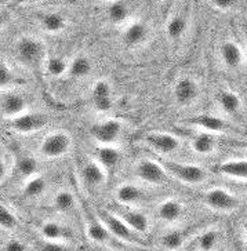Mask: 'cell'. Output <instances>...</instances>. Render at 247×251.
I'll return each instance as SVG.
<instances>
[{
    "label": "cell",
    "mask_w": 247,
    "mask_h": 251,
    "mask_svg": "<svg viewBox=\"0 0 247 251\" xmlns=\"http://www.w3.org/2000/svg\"><path fill=\"white\" fill-rule=\"evenodd\" d=\"M14 55L17 61L30 71L42 68L47 61L46 45L35 36H21L14 45Z\"/></svg>",
    "instance_id": "cell-1"
},
{
    "label": "cell",
    "mask_w": 247,
    "mask_h": 251,
    "mask_svg": "<svg viewBox=\"0 0 247 251\" xmlns=\"http://www.w3.org/2000/svg\"><path fill=\"white\" fill-rule=\"evenodd\" d=\"M72 144H74L72 137L67 131H64V130L51 131L40 142L39 155L43 159H49V160L65 157L72 151Z\"/></svg>",
    "instance_id": "cell-2"
},
{
    "label": "cell",
    "mask_w": 247,
    "mask_h": 251,
    "mask_svg": "<svg viewBox=\"0 0 247 251\" xmlns=\"http://www.w3.org/2000/svg\"><path fill=\"white\" fill-rule=\"evenodd\" d=\"M169 176H172L180 182L187 185H199L204 182L209 174L203 169L202 166L198 164H187V163L173 162V160H165L162 163Z\"/></svg>",
    "instance_id": "cell-3"
},
{
    "label": "cell",
    "mask_w": 247,
    "mask_h": 251,
    "mask_svg": "<svg viewBox=\"0 0 247 251\" xmlns=\"http://www.w3.org/2000/svg\"><path fill=\"white\" fill-rule=\"evenodd\" d=\"M98 218L102 221L113 239H118L120 242L130 244H141L138 235L133 229L128 228V225L123 221L118 214H112L108 210H101L98 213Z\"/></svg>",
    "instance_id": "cell-4"
},
{
    "label": "cell",
    "mask_w": 247,
    "mask_h": 251,
    "mask_svg": "<svg viewBox=\"0 0 247 251\" xmlns=\"http://www.w3.org/2000/svg\"><path fill=\"white\" fill-rule=\"evenodd\" d=\"M123 131L122 122L116 119H106L90 127V134L101 147H115Z\"/></svg>",
    "instance_id": "cell-5"
},
{
    "label": "cell",
    "mask_w": 247,
    "mask_h": 251,
    "mask_svg": "<svg viewBox=\"0 0 247 251\" xmlns=\"http://www.w3.org/2000/svg\"><path fill=\"white\" fill-rule=\"evenodd\" d=\"M29 108V102L24 94L13 90L0 91V115L3 118L15 119L26 113Z\"/></svg>",
    "instance_id": "cell-6"
},
{
    "label": "cell",
    "mask_w": 247,
    "mask_h": 251,
    "mask_svg": "<svg viewBox=\"0 0 247 251\" xmlns=\"http://www.w3.org/2000/svg\"><path fill=\"white\" fill-rule=\"evenodd\" d=\"M47 125H49L47 115L42 112H26L11 120L10 130L20 135H30V134L42 131Z\"/></svg>",
    "instance_id": "cell-7"
},
{
    "label": "cell",
    "mask_w": 247,
    "mask_h": 251,
    "mask_svg": "<svg viewBox=\"0 0 247 251\" xmlns=\"http://www.w3.org/2000/svg\"><path fill=\"white\" fill-rule=\"evenodd\" d=\"M204 204L218 213H232L239 207V199L224 188H213L203 196Z\"/></svg>",
    "instance_id": "cell-8"
},
{
    "label": "cell",
    "mask_w": 247,
    "mask_h": 251,
    "mask_svg": "<svg viewBox=\"0 0 247 251\" xmlns=\"http://www.w3.org/2000/svg\"><path fill=\"white\" fill-rule=\"evenodd\" d=\"M134 174L137 178L149 185H162L169 179V174L162 166V163L150 159H141L140 162H137Z\"/></svg>",
    "instance_id": "cell-9"
},
{
    "label": "cell",
    "mask_w": 247,
    "mask_h": 251,
    "mask_svg": "<svg viewBox=\"0 0 247 251\" xmlns=\"http://www.w3.org/2000/svg\"><path fill=\"white\" fill-rule=\"evenodd\" d=\"M148 147L159 155H173L181 148L182 142L178 137L169 133H149L145 137Z\"/></svg>",
    "instance_id": "cell-10"
},
{
    "label": "cell",
    "mask_w": 247,
    "mask_h": 251,
    "mask_svg": "<svg viewBox=\"0 0 247 251\" xmlns=\"http://www.w3.org/2000/svg\"><path fill=\"white\" fill-rule=\"evenodd\" d=\"M173 96L175 102L181 106H188L194 103L199 97V87L192 77H181L174 84Z\"/></svg>",
    "instance_id": "cell-11"
},
{
    "label": "cell",
    "mask_w": 247,
    "mask_h": 251,
    "mask_svg": "<svg viewBox=\"0 0 247 251\" xmlns=\"http://www.w3.org/2000/svg\"><path fill=\"white\" fill-rule=\"evenodd\" d=\"M80 177H82L83 184L87 188L96 189V188L105 185L106 178H108V173L97 160H87L82 166Z\"/></svg>",
    "instance_id": "cell-12"
},
{
    "label": "cell",
    "mask_w": 247,
    "mask_h": 251,
    "mask_svg": "<svg viewBox=\"0 0 247 251\" xmlns=\"http://www.w3.org/2000/svg\"><path fill=\"white\" fill-rule=\"evenodd\" d=\"M38 24L40 29L49 35H58L67 29L68 20L58 11H43L38 15Z\"/></svg>",
    "instance_id": "cell-13"
},
{
    "label": "cell",
    "mask_w": 247,
    "mask_h": 251,
    "mask_svg": "<svg viewBox=\"0 0 247 251\" xmlns=\"http://www.w3.org/2000/svg\"><path fill=\"white\" fill-rule=\"evenodd\" d=\"M39 232L43 237V240H49V242H62L65 243L69 237H72V230L65 226L64 224L60 221H43L39 226Z\"/></svg>",
    "instance_id": "cell-14"
},
{
    "label": "cell",
    "mask_w": 247,
    "mask_h": 251,
    "mask_svg": "<svg viewBox=\"0 0 247 251\" xmlns=\"http://www.w3.org/2000/svg\"><path fill=\"white\" fill-rule=\"evenodd\" d=\"M149 36V28L144 21L130 23L123 32V43L127 47H138L147 42Z\"/></svg>",
    "instance_id": "cell-15"
},
{
    "label": "cell",
    "mask_w": 247,
    "mask_h": 251,
    "mask_svg": "<svg viewBox=\"0 0 247 251\" xmlns=\"http://www.w3.org/2000/svg\"><path fill=\"white\" fill-rule=\"evenodd\" d=\"M118 215L127 224L128 228L134 230L137 235H145L149 230V218H148V215L140 210L127 208V210H123Z\"/></svg>",
    "instance_id": "cell-16"
},
{
    "label": "cell",
    "mask_w": 247,
    "mask_h": 251,
    "mask_svg": "<svg viewBox=\"0 0 247 251\" xmlns=\"http://www.w3.org/2000/svg\"><path fill=\"white\" fill-rule=\"evenodd\" d=\"M86 233L94 243L101 244V246H109L113 242V236L109 233V230L106 229L102 221L99 218H93L90 217L86 224Z\"/></svg>",
    "instance_id": "cell-17"
},
{
    "label": "cell",
    "mask_w": 247,
    "mask_h": 251,
    "mask_svg": "<svg viewBox=\"0 0 247 251\" xmlns=\"http://www.w3.org/2000/svg\"><path fill=\"white\" fill-rule=\"evenodd\" d=\"M157 218L166 224H173L180 220L184 214V206L182 203L175 199H167L162 201L156 208Z\"/></svg>",
    "instance_id": "cell-18"
},
{
    "label": "cell",
    "mask_w": 247,
    "mask_h": 251,
    "mask_svg": "<svg viewBox=\"0 0 247 251\" xmlns=\"http://www.w3.org/2000/svg\"><path fill=\"white\" fill-rule=\"evenodd\" d=\"M220 55L228 68H239L243 64V51L238 43L232 40H226L220 47Z\"/></svg>",
    "instance_id": "cell-19"
},
{
    "label": "cell",
    "mask_w": 247,
    "mask_h": 251,
    "mask_svg": "<svg viewBox=\"0 0 247 251\" xmlns=\"http://www.w3.org/2000/svg\"><path fill=\"white\" fill-rule=\"evenodd\" d=\"M189 123L202 128V131H206V133L210 134L224 133L226 127H228L225 120L218 118V116H214V115H199V116L191 119Z\"/></svg>",
    "instance_id": "cell-20"
},
{
    "label": "cell",
    "mask_w": 247,
    "mask_h": 251,
    "mask_svg": "<svg viewBox=\"0 0 247 251\" xmlns=\"http://www.w3.org/2000/svg\"><path fill=\"white\" fill-rule=\"evenodd\" d=\"M116 200L123 206H133L144 199V192L134 184H123L116 189Z\"/></svg>",
    "instance_id": "cell-21"
},
{
    "label": "cell",
    "mask_w": 247,
    "mask_h": 251,
    "mask_svg": "<svg viewBox=\"0 0 247 251\" xmlns=\"http://www.w3.org/2000/svg\"><path fill=\"white\" fill-rule=\"evenodd\" d=\"M97 162L104 167L106 173L113 171L122 160V152L116 147H98Z\"/></svg>",
    "instance_id": "cell-22"
},
{
    "label": "cell",
    "mask_w": 247,
    "mask_h": 251,
    "mask_svg": "<svg viewBox=\"0 0 247 251\" xmlns=\"http://www.w3.org/2000/svg\"><path fill=\"white\" fill-rule=\"evenodd\" d=\"M216 147H217V141H216L214 134L206 133V131H200L199 134H196L191 141V148L198 155H211L216 151Z\"/></svg>",
    "instance_id": "cell-23"
},
{
    "label": "cell",
    "mask_w": 247,
    "mask_h": 251,
    "mask_svg": "<svg viewBox=\"0 0 247 251\" xmlns=\"http://www.w3.org/2000/svg\"><path fill=\"white\" fill-rule=\"evenodd\" d=\"M93 72V62L91 59L84 55V54H77L74 59L69 62V69H68V75L75 79V80H80L87 77L89 75Z\"/></svg>",
    "instance_id": "cell-24"
},
{
    "label": "cell",
    "mask_w": 247,
    "mask_h": 251,
    "mask_svg": "<svg viewBox=\"0 0 247 251\" xmlns=\"http://www.w3.org/2000/svg\"><path fill=\"white\" fill-rule=\"evenodd\" d=\"M218 173L225 177L235 178L246 182L247 181V160H228L218 166Z\"/></svg>",
    "instance_id": "cell-25"
},
{
    "label": "cell",
    "mask_w": 247,
    "mask_h": 251,
    "mask_svg": "<svg viewBox=\"0 0 247 251\" xmlns=\"http://www.w3.org/2000/svg\"><path fill=\"white\" fill-rule=\"evenodd\" d=\"M131 14V7L124 1H113L106 6V17L113 25H123L127 23Z\"/></svg>",
    "instance_id": "cell-26"
},
{
    "label": "cell",
    "mask_w": 247,
    "mask_h": 251,
    "mask_svg": "<svg viewBox=\"0 0 247 251\" xmlns=\"http://www.w3.org/2000/svg\"><path fill=\"white\" fill-rule=\"evenodd\" d=\"M187 28L188 21L184 15L173 14L172 17H169V20L166 23V35L172 42H177L185 35Z\"/></svg>",
    "instance_id": "cell-27"
},
{
    "label": "cell",
    "mask_w": 247,
    "mask_h": 251,
    "mask_svg": "<svg viewBox=\"0 0 247 251\" xmlns=\"http://www.w3.org/2000/svg\"><path fill=\"white\" fill-rule=\"evenodd\" d=\"M47 188H49L47 179L43 176L38 174L36 177L25 181V185L23 188L24 198H26V199H39L47 192Z\"/></svg>",
    "instance_id": "cell-28"
},
{
    "label": "cell",
    "mask_w": 247,
    "mask_h": 251,
    "mask_svg": "<svg viewBox=\"0 0 247 251\" xmlns=\"http://www.w3.org/2000/svg\"><path fill=\"white\" fill-rule=\"evenodd\" d=\"M218 105L221 108V111L228 113V115H235L240 111L242 108V100L240 97L233 93V91H228V90H222L218 93L217 97Z\"/></svg>",
    "instance_id": "cell-29"
},
{
    "label": "cell",
    "mask_w": 247,
    "mask_h": 251,
    "mask_svg": "<svg viewBox=\"0 0 247 251\" xmlns=\"http://www.w3.org/2000/svg\"><path fill=\"white\" fill-rule=\"evenodd\" d=\"M15 169L25 181H28V179L36 177L39 174L38 159L30 155L20 156L17 159V163H15Z\"/></svg>",
    "instance_id": "cell-30"
},
{
    "label": "cell",
    "mask_w": 247,
    "mask_h": 251,
    "mask_svg": "<svg viewBox=\"0 0 247 251\" xmlns=\"http://www.w3.org/2000/svg\"><path fill=\"white\" fill-rule=\"evenodd\" d=\"M52 207L60 214L72 213L76 208V198L71 191H60L52 199Z\"/></svg>",
    "instance_id": "cell-31"
},
{
    "label": "cell",
    "mask_w": 247,
    "mask_h": 251,
    "mask_svg": "<svg viewBox=\"0 0 247 251\" xmlns=\"http://www.w3.org/2000/svg\"><path fill=\"white\" fill-rule=\"evenodd\" d=\"M46 74L51 77H62L64 75H68V69H69V62L67 59L62 58L60 55H54L47 58L45 64Z\"/></svg>",
    "instance_id": "cell-32"
},
{
    "label": "cell",
    "mask_w": 247,
    "mask_h": 251,
    "mask_svg": "<svg viewBox=\"0 0 247 251\" xmlns=\"http://www.w3.org/2000/svg\"><path fill=\"white\" fill-rule=\"evenodd\" d=\"M184 242H185V235L182 230H178V229L166 232L160 239V244L163 246V249L169 251L180 250Z\"/></svg>",
    "instance_id": "cell-33"
},
{
    "label": "cell",
    "mask_w": 247,
    "mask_h": 251,
    "mask_svg": "<svg viewBox=\"0 0 247 251\" xmlns=\"http://www.w3.org/2000/svg\"><path fill=\"white\" fill-rule=\"evenodd\" d=\"M218 242H220V233L214 229H210L198 236L196 246L200 251H213L216 250Z\"/></svg>",
    "instance_id": "cell-34"
},
{
    "label": "cell",
    "mask_w": 247,
    "mask_h": 251,
    "mask_svg": "<svg viewBox=\"0 0 247 251\" xmlns=\"http://www.w3.org/2000/svg\"><path fill=\"white\" fill-rule=\"evenodd\" d=\"M101 98H112V86L106 79H99L91 87V101Z\"/></svg>",
    "instance_id": "cell-35"
},
{
    "label": "cell",
    "mask_w": 247,
    "mask_h": 251,
    "mask_svg": "<svg viewBox=\"0 0 247 251\" xmlns=\"http://www.w3.org/2000/svg\"><path fill=\"white\" fill-rule=\"evenodd\" d=\"M15 75L11 67L7 64V61L0 57V91L7 90L14 81Z\"/></svg>",
    "instance_id": "cell-36"
},
{
    "label": "cell",
    "mask_w": 247,
    "mask_h": 251,
    "mask_svg": "<svg viewBox=\"0 0 247 251\" xmlns=\"http://www.w3.org/2000/svg\"><path fill=\"white\" fill-rule=\"evenodd\" d=\"M18 226V218L6 206L0 204V228L6 230H13Z\"/></svg>",
    "instance_id": "cell-37"
},
{
    "label": "cell",
    "mask_w": 247,
    "mask_h": 251,
    "mask_svg": "<svg viewBox=\"0 0 247 251\" xmlns=\"http://www.w3.org/2000/svg\"><path fill=\"white\" fill-rule=\"evenodd\" d=\"M93 108L98 113H106V112L112 111L113 108V97L112 98H101V100H93Z\"/></svg>",
    "instance_id": "cell-38"
},
{
    "label": "cell",
    "mask_w": 247,
    "mask_h": 251,
    "mask_svg": "<svg viewBox=\"0 0 247 251\" xmlns=\"http://www.w3.org/2000/svg\"><path fill=\"white\" fill-rule=\"evenodd\" d=\"M39 251H71L67 244L62 242H49L43 240L39 244Z\"/></svg>",
    "instance_id": "cell-39"
},
{
    "label": "cell",
    "mask_w": 247,
    "mask_h": 251,
    "mask_svg": "<svg viewBox=\"0 0 247 251\" xmlns=\"http://www.w3.org/2000/svg\"><path fill=\"white\" fill-rule=\"evenodd\" d=\"M0 251H28V249H26V246L21 240L11 239V240H8V242H6L1 246Z\"/></svg>",
    "instance_id": "cell-40"
},
{
    "label": "cell",
    "mask_w": 247,
    "mask_h": 251,
    "mask_svg": "<svg viewBox=\"0 0 247 251\" xmlns=\"http://www.w3.org/2000/svg\"><path fill=\"white\" fill-rule=\"evenodd\" d=\"M211 7L221 13H226L233 7V1L231 0H214L211 1Z\"/></svg>",
    "instance_id": "cell-41"
},
{
    "label": "cell",
    "mask_w": 247,
    "mask_h": 251,
    "mask_svg": "<svg viewBox=\"0 0 247 251\" xmlns=\"http://www.w3.org/2000/svg\"><path fill=\"white\" fill-rule=\"evenodd\" d=\"M8 176V164L6 159L0 157V182H3Z\"/></svg>",
    "instance_id": "cell-42"
},
{
    "label": "cell",
    "mask_w": 247,
    "mask_h": 251,
    "mask_svg": "<svg viewBox=\"0 0 247 251\" xmlns=\"http://www.w3.org/2000/svg\"><path fill=\"white\" fill-rule=\"evenodd\" d=\"M3 7H4V4H3V3H0V32L4 29L6 23H7V21H6V15L3 14V10H1Z\"/></svg>",
    "instance_id": "cell-43"
},
{
    "label": "cell",
    "mask_w": 247,
    "mask_h": 251,
    "mask_svg": "<svg viewBox=\"0 0 247 251\" xmlns=\"http://www.w3.org/2000/svg\"><path fill=\"white\" fill-rule=\"evenodd\" d=\"M243 191L247 193V181L246 182H243Z\"/></svg>",
    "instance_id": "cell-44"
},
{
    "label": "cell",
    "mask_w": 247,
    "mask_h": 251,
    "mask_svg": "<svg viewBox=\"0 0 247 251\" xmlns=\"http://www.w3.org/2000/svg\"><path fill=\"white\" fill-rule=\"evenodd\" d=\"M245 230H246V237H247V224L245 225Z\"/></svg>",
    "instance_id": "cell-45"
},
{
    "label": "cell",
    "mask_w": 247,
    "mask_h": 251,
    "mask_svg": "<svg viewBox=\"0 0 247 251\" xmlns=\"http://www.w3.org/2000/svg\"><path fill=\"white\" fill-rule=\"evenodd\" d=\"M246 157H247V149H246Z\"/></svg>",
    "instance_id": "cell-46"
}]
</instances>
